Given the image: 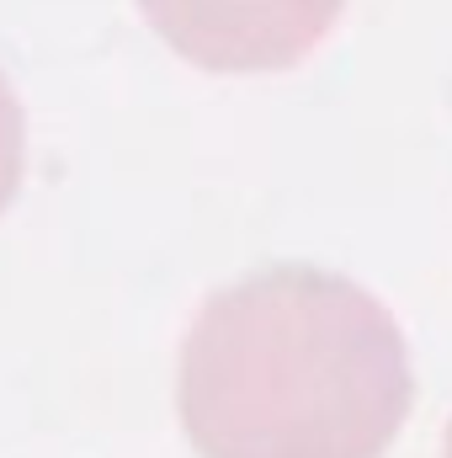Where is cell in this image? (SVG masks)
Returning a JSON list of instances; mask_svg holds the SVG:
<instances>
[{
    "label": "cell",
    "instance_id": "obj_2",
    "mask_svg": "<svg viewBox=\"0 0 452 458\" xmlns=\"http://www.w3.org/2000/svg\"><path fill=\"white\" fill-rule=\"evenodd\" d=\"M155 32L208 70H277L309 54L340 0H138Z\"/></svg>",
    "mask_w": 452,
    "mask_h": 458
},
{
    "label": "cell",
    "instance_id": "obj_3",
    "mask_svg": "<svg viewBox=\"0 0 452 458\" xmlns=\"http://www.w3.org/2000/svg\"><path fill=\"white\" fill-rule=\"evenodd\" d=\"M21 182V107L11 97V81L0 75V208L11 203Z\"/></svg>",
    "mask_w": 452,
    "mask_h": 458
},
{
    "label": "cell",
    "instance_id": "obj_4",
    "mask_svg": "<svg viewBox=\"0 0 452 458\" xmlns=\"http://www.w3.org/2000/svg\"><path fill=\"white\" fill-rule=\"evenodd\" d=\"M448 458H452V427H448Z\"/></svg>",
    "mask_w": 452,
    "mask_h": 458
},
{
    "label": "cell",
    "instance_id": "obj_1",
    "mask_svg": "<svg viewBox=\"0 0 452 458\" xmlns=\"http://www.w3.org/2000/svg\"><path fill=\"white\" fill-rule=\"evenodd\" d=\"M394 315L325 267L219 288L181 342V421L203 458H378L410 416Z\"/></svg>",
    "mask_w": 452,
    "mask_h": 458
}]
</instances>
